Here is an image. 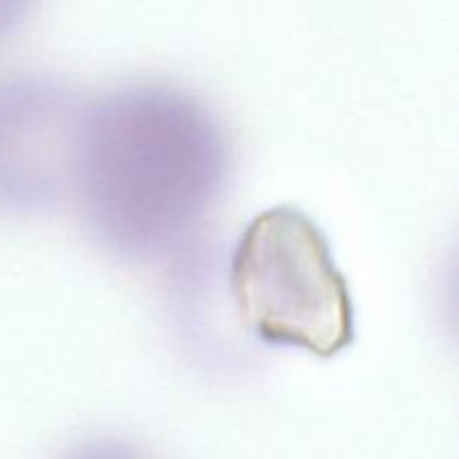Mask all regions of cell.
<instances>
[{"label": "cell", "instance_id": "1", "mask_svg": "<svg viewBox=\"0 0 459 459\" xmlns=\"http://www.w3.org/2000/svg\"><path fill=\"white\" fill-rule=\"evenodd\" d=\"M238 312L267 343L318 357L343 352L354 339V309L321 229L294 206L255 215L231 263Z\"/></svg>", "mask_w": 459, "mask_h": 459}]
</instances>
